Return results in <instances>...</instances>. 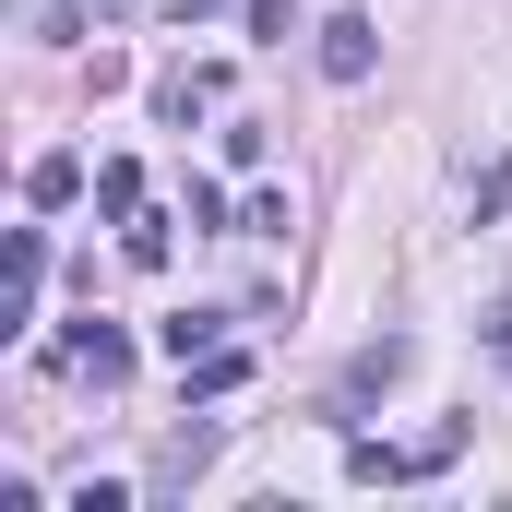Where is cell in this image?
Returning <instances> with one entry per match:
<instances>
[{
  "mask_svg": "<svg viewBox=\"0 0 512 512\" xmlns=\"http://www.w3.org/2000/svg\"><path fill=\"white\" fill-rule=\"evenodd\" d=\"M370 60H382V24H370V12H334V24H322V72H334V84H370Z\"/></svg>",
  "mask_w": 512,
  "mask_h": 512,
  "instance_id": "cell-1",
  "label": "cell"
},
{
  "mask_svg": "<svg viewBox=\"0 0 512 512\" xmlns=\"http://www.w3.org/2000/svg\"><path fill=\"white\" fill-rule=\"evenodd\" d=\"M36 286H48V239H36V227H12V286H0V334H24V322H36Z\"/></svg>",
  "mask_w": 512,
  "mask_h": 512,
  "instance_id": "cell-2",
  "label": "cell"
},
{
  "mask_svg": "<svg viewBox=\"0 0 512 512\" xmlns=\"http://www.w3.org/2000/svg\"><path fill=\"white\" fill-rule=\"evenodd\" d=\"M405 358H417L405 334H382V346H358V358H346V382H334V405H370L382 382H405Z\"/></svg>",
  "mask_w": 512,
  "mask_h": 512,
  "instance_id": "cell-3",
  "label": "cell"
},
{
  "mask_svg": "<svg viewBox=\"0 0 512 512\" xmlns=\"http://www.w3.org/2000/svg\"><path fill=\"white\" fill-rule=\"evenodd\" d=\"M72 370H84L96 393H108V382H131V334H120V322H84V334H72Z\"/></svg>",
  "mask_w": 512,
  "mask_h": 512,
  "instance_id": "cell-4",
  "label": "cell"
},
{
  "mask_svg": "<svg viewBox=\"0 0 512 512\" xmlns=\"http://www.w3.org/2000/svg\"><path fill=\"white\" fill-rule=\"evenodd\" d=\"M72 191H84V155H36V167H24V203H36V215H60Z\"/></svg>",
  "mask_w": 512,
  "mask_h": 512,
  "instance_id": "cell-5",
  "label": "cell"
},
{
  "mask_svg": "<svg viewBox=\"0 0 512 512\" xmlns=\"http://www.w3.org/2000/svg\"><path fill=\"white\" fill-rule=\"evenodd\" d=\"M203 453H215V429L191 417V429H167V453H155V489H191L203 477Z\"/></svg>",
  "mask_w": 512,
  "mask_h": 512,
  "instance_id": "cell-6",
  "label": "cell"
},
{
  "mask_svg": "<svg viewBox=\"0 0 512 512\" xmlns=\"http://www.w3.org/2000/svg\"><path fill=\"white\" fill-rule=\"evenodd\" d=\"M239 382H251L239 346H203V358H191V405H215V393H239Z\"/></svg>",
  "mask_w": 512,
  "mask_h": 512,
  "instance_id": "cell-7",
  "label": "cell"
},
{
  "mask_svg": "<svg viewBox=\"0 0 512 512\" xmlns=\"http://www.w3.org/2000/svg\"><path fill=\"white\" fill-rule=\"evenodd\" d=\"M346 477H358V489H393V477H417V453H393V441H346Z\"/></svg>",
  "mask_w": 512,
  "mask_h": 512,
  "instance_id": "cell-8",
  "label": "cell"
},
{
  "mask_svg": "<svg viewBox=\"0 0 512 512\" xmlns=\"http://www.w3.org/2000/svg\"><path fill=\"white\" fill-rule=\"evenodd\" d=\"M203 346H227V310H179V322H167V358H179V370H191Z\"/></svg>",
  "mask_w": 512,
  "mask_h": 512,
  "instance_id": "cell-9",
  "label": "cell"
},
{
  "mask_svg": "<svg viewBox=\"0 0 512 512\" xmlns=\"http://www.w3.org/2000/svg\"><path fill=\"white\" fill-rule=\"evenodd\" d=\"M96 203H108L120 227H131V215H143V167H131V155H108V167H96Z\"/></svg>",
  "mask_w": 512,
  "mask_h": 512,
  "instance_id": "cell-10",
  "label": "cell"
},
{
  "mask_svg": "<svg viewBox=\"0 0 512 512\" xmlns=\"http://www.w3.org/2000/svg\"><path fill=\"white\" fill-rule=\"evenodd\" d=\"M120 251L143 262V274H155V262H167V215H131V227H120Z\"/></svg>",
  "mask_w": 512,
  "mask_h": 512,
  "instance_id": "cell-11",
  "label": "cell"
},
{
  "mask_svg": "<svg viewBox=\"0 0 512 512\" xmlns=\"http://www.w3.org/2000/svg\"><path fill=\"white\" fill-rule=\"evenodd\" d=\"M239 12H251V36H274V48L298 36V0H239Z\"/></svg>",
  "mask_w": 512,
  "mask_h": 512,
  "instance_id": "cell-12",
  "label": "cell"
},
{
  "mask_svg": "<svg viewBox=\"0 0 512 512\" xmlns=\"http://www.w3.org/2000/svg\"><path fill=\"white\" fill-rule=\"evenodd\" d=\"M489 358H501V370H512V298H501V310H489Z\"/></svg>",
  "mask_w": 512,
  "mask_h": 512,
  "instance_id": "cell-13",
  "label": "cell"
},
{
  "mask_svg": "<svg viewBox=\"0 0 512 512\" xmlns=\"http://www.w3.org/2000/svg\"><path fill=\"white\" fill-rule=\"evenodd\" d=\"M167 12H179V24H203V12H227V0H167Z\"/></svg>",
  "mask_w": 512,
  "mask_h": 512,
  "instance_id": "cell-14",
  "label": "cell"
}]
</instances>
